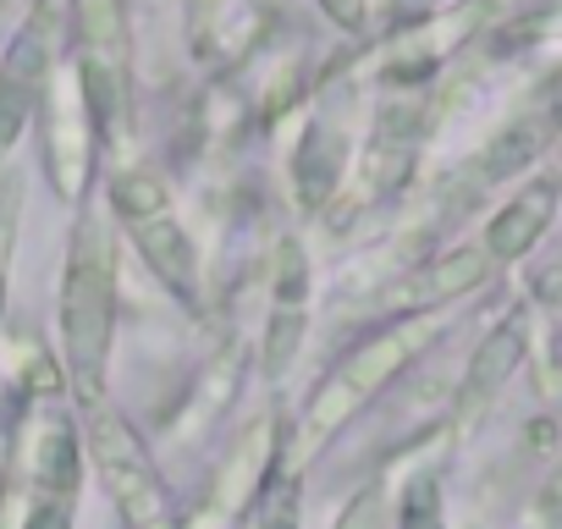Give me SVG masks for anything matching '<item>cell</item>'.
<instances>
[{
    "label": "cell",
    "mask_w": 562,
    "mask_h": 529,
    "mask_svg": "<svg viewBox=\"0 0 562 529\" xmlns=\"http://www.w3.org/2000/svg\"><path fill=\"white\" fill-rule=\"evenodd\" d=\"M111 337H116V248L105 204H83L67 237L61 271V364L78 408H105L111 386Z\"/></svg>",
    "instance_id": "6da1fadb"
},
{
    "label": "cell",
    "mask_w": 562,
    "mask_h": 529,
    "mask_svg": "<svg viewBox=\"0 0 562 529\" xmlns=\"http://www.w3.org/2000/svg\"><path fill=\"white\" fill-rule=\"evenodd\" d=\"M430 337H436V315H403V320L381 326L375 337H364L359 348H348V353L337 359V370L315 386V397H310V408H304V425H299V447H304V452H321L359 408H370V397H375L419 348H430Z\"/></svg>",
    "instance_id": "7a4b0ae2"
},
{
    "label": "cell",
    "mask_w": 562,
    "mask_h": 529,
    "mask_svg": "<svg viewBox=\"0 0 562 529\" xmlns=\"http://www.w3.org/2000/svg\"><path fill=\"white\" fill-rule=\"evenodd\" d=\"M83 452L116 507V518L127 529H177V513H171V491L149 458V447L138 441V430L105 403V408H89V425H83Z\"/></svg>",
    "instance_id": "3957f363"
},
{
    "label": "cell",
    "mask_w": 562,
    "mask_h": 529,
    "mask_svg": "<svg viewBox=\"0 0 562 529\" xmlns=\"http://www.w3.org/2000/svg\"><path fill=\"white\" fill-rule=\"evenodd\" d=\"M50 83H56V23H50V7L40 0L29 23L18 29V40L7 45V56H0V171L23 144L29 122L45 111Z\"/></svg>",
    "instance_id": "277c9868"
},
{
    "label": "cell",
    "mask_w": 562,
    "mask_h": 529,
    "mask_svg": "<svg viewBox=\"0 0 562 529\" xmlns=\"http://www.w3.org/2000/svg\"><path fill=\"white\" fill-rule=\"evenodd\" d=\"M72 18L83 40L78 83L89 94L94 127H105L122 111V89H127V18H122V0H72Z\"/></svg>",
    "instance_id": "5b68a950"
},
{
    "label": "cell",
    "mask_w": 562,
    "mask_h": 529,
    "mask_svg": "<svg viewBox=\"0 0 562 529\" xmlns=\"http://www.w3.org/2000/svg\"><path fill=\"white\" fill-rule=\"evenodd\" d=\"M89 133H94V111H89V94L72 72V78L50 83V94H45V166H50L61 199H72V204L83 199V177L94 160Z\"/></svg>",
    "instance_id": "8992f818"
},
{
    "label": "cell",
    "mask_w": 562,
    "mask_h": 529,
    "mask_svg": "<svg viewBox=\"0 0 562 529\" xmlns=\"http://www.w3.org/2000/svg\"><path fill=\"white\" fill-rule=\"evenodd\" d=\"M116 221L127 226L138 259L193 309V304H199V254H193V237L182 232L171 199H160V204H149V210H127V215H116Z\"/></svg>",
    "instance_id": "52a82bcc"
},
{
    "label": "cell",
    "mask_w": 562,
    "mask_h": 529,
    "mask_svg": "<svg viewBox=\"0 0 562 529\" xmlns=\"http://www.w3.org/2000/svg\"><path fill=\"white\" fill-rule=\"evenodd\" d=\"M276 419H254L243 436H237V447L226 452V463H221V474H215V491H210V502H204V513H199V524L193 529H221V524H232L254 496H265V480H270V469H276Z\"/></svg>",
    "instance_id": "ba28073f"
},
{
    "label": "cell",
    "mask_w": 562,
    "mask_h": 529,
    "mask_svg": "<svg viewBox=\"0 0 562 529\" xmlns=\"http://www.w3.org/2000/svg\"><path fill=\"white\" fill-rule=\"evenodd\" d=\"M491 277V254L485 248H452L430 264H414L403 282L386 288V309L403 320V315H441L447 304H458L463 293H474L480 282Z\"/></svg>",
    "instance_id": "9c48e42d"
},
{
    "label": "cell",
    "mask_w": 562,
    "mask_h": 529,
    "mask_svg": "<svg viewBox=\"0 0 562 529\" xmlns=\"http://www.w3.org/2000/svg\"><path fill=\"white\" fill-rule=\"evenodd\" d=\"M557 204H562V177L557 171H540V177H529L496 215H491V226H485V254H491V264H518L540 237H546V226L557 221Z\"/></svg>",
    "instance_id": "30bf717a"
},
{
    "label": "cell",
    "mask_w": 562,
    "mask_h": 529,
    "mask_svg": "<svg viewBox=\"0 0 562 529\" xmlns=\"http://www.w3.org/2000/svg\"><path fill=\"white\" fill-rule=\"evenodd\" d=\"M45 430H50V441L40 447V474H34L29 529H72L78 480H83V436H78L67 419H50Z\"/></svg>",
    "instance_id": "8fae6325"
},
{
    "label": "cell",
    "mask_w": 562,
    "mask_h": 529,
    "mask_svg": "<svg viewBox=\"0 0 562 529\" xmlns=\"http://www.w3.org/2000/svg\"><path fill=\"white\" fill-rule=\"evenodd\" d=\"M524 364V326L518 320H507V326H496L480 348H474V359H469V370H463V386H458V414H480L502 386H507V375Z\"/></svg>",
    "instance_id": "7c38bea8"
},
{
    "label": "cell",
    "mask_w": 562,
    "mask_h": 529,
    "mask_svg": "<svg viewBox=\"0 0 562 529\" xmlns=\"http://www.w3.org/2000/svg\"><path fill=\"white\" fill-rule=\"evenodd\" d=\"M557 138V116L551 111H535V116H524V122H513L507 133H496V144L480 155V171H485V182H502V177H513V171H524L546 144Z\"/></svg>",
    "instance_id": "4fadbf2b"
},
{
    "label": "cell",
    "mask_w": 562,
    "mask_h": 529,
    "mask_svg": "<svg viewBox=\"0 0 562 529\" xmlns=\"http://www.w3.org/2000/svg\"><path fill=\"white\" fill-rule=\"evenodd\" d=\"M18 226H23V177L18 171H0V315H7V288H12Z\"/></svg>",
    "instance_id": "5bb4252c"
},
{
    "label": "cell",
    "mask_w": 562,
    "mask_h": 529,
    "mask_svg": "<svg viewBox=\"0 0 562 529\" xmlns=\"http://www.w3.org/2000/svg\"><path fill=\"white\" fill-rule=\"evenodd\" d=\"M397 529H447V507H441V480L436 474H414L403 485Z\"/></svg>",
    "instance_id": "9a60e30c"
},
{
    "label": "cell",
    "mask_w": 562,
    "mask_h": 529,
    "mask_svg": "<svg viewBox=\"0 0 562 529\" xmlns=\"http://www.w3.org/2000/svg\"><path fill=\"white\" fill-rule=\"evenodd\" d=\"M299 507H304V491L293 474L270 480L259 496V529H299Z\"/></svg>",
    "instance_id": "2e32d148"
},
{
    "label": "cell",
    "mask_w": 562,
    "mask_h": 529,
    "mask_svg": "<svg viewBox=\"0 0 562 529\" xmlns=\"http://www.w3.org/2000/svg\"><path fill=\"white\" fill-rule=\"evenodd\" d=\"M337 529H381V491H364V496L342 513Z\"/></svg>",
    "instance_id": "e0dca14e"
},
{
    "label": "cell",
    "mask_w": 562,
    "mask_h": 529,
    "mask_svg": "<svg viewBox=\"0 0 562 529\" xmlns=\"http://www.w3.org/2000/svg\"><path fill=\"white\" fill-rule=\"evenodd\" d=\"M321 12H326L337 29H348V34H353V29L364 23V0H321Z\"/></svg>",
    "instance_id": "ac0fdd59"
}]
</instances>
